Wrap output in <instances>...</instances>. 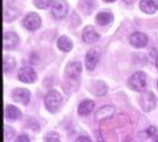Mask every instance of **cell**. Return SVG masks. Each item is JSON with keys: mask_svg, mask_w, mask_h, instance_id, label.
Instances as JSON below:
<instances>
[{"mask_svg": "<svg viewBox=\"0 0 158 142\" xmlns=\"http://www.w3.org/2000/svg\"><path fill=\"white\" fill-rule=\"evenodd\" d=\"M128 86L135 91H144L147 89V75L144 72H136L128 79Z\"/></svg>", "mask_w": 158, "mask_h": 142, "instance_id": "1", "label": "cell"}, {"mask_svg": "<svg viewBox=\"0 0 158 142\" xmlns=\"http://www.w3.org/2000/svg\"><path fill=\"white\" fill-rule=\"evenodd\" d=\"M52 2L53 0H35V5L38 9H47L48 6H51Z\"/></svg>", "mask_w": 158, "mask_h": 142, "instance_id": "21", "label": "cell"}, {"mask_svg": "<svg viewBox=\"0 0 158 142\" xmlns=\"http://www.w3.org/2000/svg\"><path fill=\"white\" fill-rule=\"evenodd\" d=\"M138 104H139V106L142 107L143 111L149 112V111H152L156 107V105H157V98H156V95L152 91H147V93H144V94H142L139 96Z\"/></svg>", "mask_w": 158, "mask_h": 142, "instance_id": "3", "label": "cell"}, {"mask_svg": "<svg viewBox=\"0 0 158 142\" xmlns=\"http://www.w3.org/2000/svg\"><path fill=\"white\" fill-rule=\"evenodd\" d=\"M30 91L27 89H15L12 91V98L15 101H19L21 104H28L30 101Z\"/></svg>", "mask_w": 158, "mask_h": 142, "instance_id": "12", "label": "cell"}, {"mask_svg": "<svg viewBox=\"0 0 158 142\" xmlns=\"http://www.w3.org/2000/svg\"><path fill=\"white\" fill-rule=\"evenodd\" d=\"M77 141H86V142H90L91 140L89 137H86V136H80V137L77 138Z\"/></svg>", "mask_w": 158, "mask_h": 142, "instance_id": "26", "label": "cell"}, {"mask_svg": "<svg viewBox=\"0 0 158 142\" xmlns=\"http://www.w3.org/2000/svg\"><path fill=\"white\" fill-rule=\"evenodd\" d=\"M146 133H147V136H149V137H154V136L157 135V127H156V126H149V127L146 130Z\"/></svg>", "mask_w": 158, "mask_h": 142, "instance_id": "23", "label": "cell"}, {"mask_svg": "<svg viewBox=\"0 0 158 142\" xmlns=\"http://www.w3.org/2000/svg\"><path fill=\"white\" fill-rule=\"evenodd\" d=\"M22 25L30 30V31H35L41 26V17L36 14V12H30L26 15V17L22 21Z\"/></svg>", "mask_w": 158, "mask_h": 142, "instance_id": "5", "label": "cell"}, {"mask_svg": "<svg viewBox=\"0 0 158 142\" xmlns=\"http://www.w3.org/2000/svg\"><path fill=\"white\" fill-rule=\"evenodd\" d=\"M62 104V95L57 90H51L44 96V105L49 112H56Z\"/></svg>", "mask_w": 158, "mask_h": 142, "instance_id": "2", "label": "cell"}, {"mask_svg": "<svg viewBox=\"0 0 158 142\" xmlns=\"http://www.w3.org/2000/svg\"><path fill=\"white\" fill-rule=\"evenodd\" d=\"M14 133H15V131H14L10 126H6V127L4 128V137H5V140H10V138L14 136Z\"/></svg>", "mask_w": 158, "mask_h": 142, "instance_id": "22", "label": "cell"}, {"mask_svg": "<svg viewBox=\"0 0 158 142\" xmlns=\"http://www.w3.org/2000/svg\"><path fill=\"white\" fill-rule=\"evenodd\" d=\"M16 65V62L12 57H4L2 59V67H4V73L11 72Z\"/></svg>", "mask_w": 158, "mask_h": 142, "instance_id": "20", "label": "cell"}, {"mask_svg": "<svg viewBox=\"0 0 158 142\" xmlns=\"http://www.w3.org/2000/svg\"><path fill=\"white\" fill-rule=\"evenodd\" d=\"M148 42V38L144 33L142 32H135L130 36V43L133 46V47H137V48H141V47H144Z\"/></svg>", "mask_w": 158, "mask_h": 142, "instance_id": "11", "label": "cell"}, {"mask_svg": "<svg viewBox=\"0 0 158 142\" xmlns=\"http://www.w3.org/2000/svg\"><path fill=\"white\" fill-rule=\"evenodd\" d=\"M114 114H115V107L112 105H104V106H101L98 110V112H96L95 116H96V120L98 121H101V120H105V119L111 117Z\"/></svg>", "mask_w": 158, "mask_h": 142, "instance_id": "14", "label": "cell"}, {"mask_svg": "<svg viewBox=\"0 0 158 142\" xmlns=\"http://www.w3.org/2000/svg\"><path fill=\"white\" fill-rule=\"evenodd\" d=\"M52 15L56 19H63L68 15V4L65 0H57L52 6Z\"/></svg>", "mask_w": 158, "mask_h": 142, "instance_id": "6", "label": "cell"}, {"mask_svg": "<svg viewBox=\"0 0 158 142\" xmlns=\"http://www.w3.org/2000/svg\"><path fill=\"white\" fill-rule=\"evenodd\" d=\"M156 67L158 68V57H157V59H156Z\"/></svg>", "mask_w": 158, "mask_h": 142, "instance_id": "29", "label": "cell"}, {"mask_svg": "<svg viewBox=\"0 0 158 142\" xmlns=\"http://www.w3.org/2000/svg\"><path fill=\"white\" fill-rule=\"evenodd\" d=\"M104 1H107V2H112V1H115V0H104Z\"/></svg>", "mask_w": 158, "mask_h": 142, "instance_id": "30", "label": "cell"}, {"mask_svg": "<svg viewBox=\"0 0 158 142\" xmlns=\"http://www.w3.org/2000/svg\"><path fill=\"white\" fill-rule=\"evenodd\" d=\"M81 73V63L79 61H73L70 63H68L67 68H65V74L68 78L70 79H77Z\"/></svg>", "mask_w": 158, "mask_h": 142, "instance_id": "9", "label": "cell"}, {"mask_svg": "<svg viewBox=\"0 0 158 142\" xmlns=\"http://www.w3.org/2000/svg\"><path fill=\"white\" fill-rule=\"evenodd\" d=\"M94 106H95L94 101H91V100H84V101L80 102V105L78 107V112H79V115H83V116L89 115L93 111Z\"/></svg>", "mask_w": 158, "mask_h": 142, "instance_id": "15", "label": "cell"}, {"mask_svg": "<svg viewBox=\"0 0 158 142\" xmlns=\"http://www.w3.org/2000/svg\"><path fill=\"white\" fill-rule=\"evenodd\" d=\"M96 89H93V93L95 94V95H105L106 94V91H107V88H106V84L104 83V81H101V80H99V81H94V84H93Z\"/></svg>", "mask_w": 158, "mask_h": 142, "instance_id": "19", "label": "cell"}, {"mask_svg": "<svg viewBox=\"0 0 158 142\" xmlns=\"http://www.w3.org/2000/svg\"><path fill=\"white\" fill-rule=\"evenodd\" d=\"M57 46H58V48H59L60 51H63V52H69V51L73 48V42H72L68 37L60 36V37L57 40Z\"/></svg>", "mask_w": 158, "mask_h": 142, "instance_id": "16", "label": "cell"}, {"mask_svg": "<svg viewBox=\"0 0 158 142\" xmlns=\"http://www.w3.org/2000/svg\"><path fill=\"white\" fill-rule=\"evenodd\" d=\"M4 115L6 119H10V120H15L17 117L21 116V111L15 107L14 105H6L5 106V110H4Z\"/></svg>", "mask_w": 158, "mask_h": 142, "instance_id": "17", "label": "cell"}, {"mask_svg": "<svg viewBox=\"0 0 158 142\" xmlns=\"http://www.w3.org/2000/svg\"><path fill=\"white\" fill-rule=\"evenodd\" d=\"M99 57H100V49L98 47H93L88 51L86 56H85V65L86 69L89 72H93L99 62Z\"/></svg>", "mask_w": 158, "mask_h": 142, "instance_id": "4", "label": "cell"}, {"mask_svg": "<svg viewBox=\"0 0 158 142\" xmlns=\"http://www.w3.org/2000/svg\"><path fill=\"white\" fill-rule=\"evenodd\" d=\"M112 15L110 12H99L96 15V23L100 26H106L112 22Z\"/></svg>", "mask_w": 158, "mask_h": 142, "instance_id": "18", "label": "cell"}, {"mask_svg": "<svg viewBox=\"0 0 158 142\" xmlns=\"http://www.w3.org/2000/svg\"><path fill=\"white\" fill-rule=\"evenodd\" d=\"M153 140H154V141H156V142H157V141H158V135H156V136H154V138H153Z\"/></svg>", "mask_w": 158, "mask_h": 142, "instance_id": "28", "label": "cell"}, {"mask_svg": "<svg viewBox=\"0 0 158 142\" xmlns=\"http://www.w3.org/2000/svg\"><path fill=\"white\" fill-rule=\"evenodd\" d=\"M19 43V37L15 32H4L2 35V47L4 49L15 48Z\"/></svg>", "mask_w": 158, "mask_h": 142, "instance_id": "8", "label": "cell"}, {"mask_svg": "<svg viewBox=\"0 0 158 142\" xmlns=\"http://www.w3.org/2000/svg\"><path fill=\"white\" fill-rule=\"evenodd\" d=\"M83 41L85 42V43H95L99 38H100V36H99V33L95 31V28L94 27H91V26H86L84 30H83Z\"/></svg>", "mask_w": 158, "mask_h": 142, "instance_id": "10", "label": "cell"}, {"mask_svg": "<svg viewBox=\"0 0 158 142\" xmlns=\"http://www.w3.org/2000/svg\"><path fill=\"white\" fill-rule=\"evenodd\" d=\"M15 141H16V142H21V141H23V142H28L30 138H28V136H26V135H21V136H19Z\"/></svg>", "mask_w": 158, "mask_h": 142, "instance_id": "25", "label": "cell"}, {"mask_svg": "<svg viewBox=\"0 0 158 142\" xmlns=\"http://www.w3.org/2000/svg\"><path fill=\"white\" fill-rule=\"evenodd\" d=\"M17 77L22 83H33L36 80V72L31 67H22L19 70Z\"/></svg>", "mask_w": 158, "mask_h": 142, "instance_id": "7", "label": "cell"}, {"mask_svg": "<svg viewBox=\"0 0 158 142\" xmlns=\"http://www.w3.org/2000/svg\"><path fill=\"white\" fill-rule=\"evenodd\" d=\"M125 2H127V4H132V2H135V0H123Z\"/></svg>", "mask_w": 158, "mask_h": 142, "instance_id": "27", "label": "cell"}, {"mask_svg": "<svg viewBox=\"0 0 158 142\" xmlns=\"http://www.w3.org/2000/svg\"><path fill=\"white\" fill-rule=\"evenodd\" d=\"M46 141H59V136L57 135V133H54V132H49L48 135H47V137H46Z\"/></svg>", "mask_w": 158, "mask_h": 142, "instance_id": "24", "label": "cell"}, {"mask_svg": "<svg viewBox=\"0 0 158 142\" xmlns=\"http://www.w3.org/2000/svg\"><path fill=\"white\" fill-rule=\"evenodd\" d=\"M139 9L146 14H154L158 10V0H141Z\"/></svg>", "mask_w": 158, "mask_h": 142, "instance_id": "13", "label": "cell"}, {"mask_svg": "<svg viewBox=\"0 0 158 142\" xmlns=\"http://www.w3.org/2000/svg\"><path fill=\"white\" fill-rule=\"evenodd\" d=\"M157 86H158V84H157Z\"/></svg>", "mask_w": 158, "mask_h": 142, "instance_id": "31", "label": "cell"}]
</instances>
